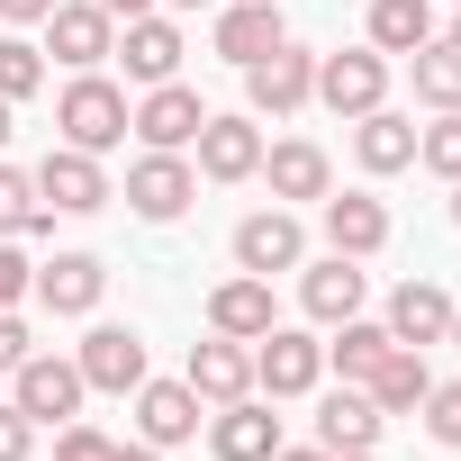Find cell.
Returning a JSON list of instances; mask_svg holds the SVG:
<instances>
[{
  "mask_svg": "<svg viewBox=\"0 0 461 461\" xmlns=\"http://www.w3.org/2000/svg\"><path fill=\"white\" fill-rule=\"evenodd\" d=\"M335 461H371V452H335Z\"/></svg>",
  "mask_w": 461,
  "mask_h": 461,
  "instance_id": "7dc6e473",
  "label": "cell"
},
{
  "mask_svg": "<svg viewBox=\"0 0 461 461\" xmlns=\"http://www.w3.org/2000/svg\"><path fill=\"white\" fill-rule=\"evenodd\" d=\"M208 452H217V461H272V452H281V416H272L263 398H226V407L208 416Z\"/></svg>",
  "mask_w": 461,
  "mask_h": 461,
  "instance_id": "5bb4252c",
  "label": "cell"
},
{
  "mask_svg": "<svg viewBox=\"0 0 461 461\" xmlns=\"http://www.w3.org/2000/svg\"><path fill=\"white\" fill-rule=\"evenodd\" d=\"M371 46H380V55L434 46V0H371Z\"/></svg>",
  "mask_w": 461,
  "mask_h": 461,
  "instance_id": "4316f807",
  "label": "cell"
},
{
  "mask_svg": "<svg viewBox=\"0 0 461 461\" xmlns=\"http://www.w3.org/2000/svg\"><path fill=\"white\" fill-rule=\"evenodd\" d=\"M389 344H398L389 326H371V317H344V326H335V344H326V362H335L344 380H362V371H371V362H380Z\"/></svg>",
  "mask_w": 461,
  "mask_h": 461,
  "instance_id": "f1b7e54d",
  "label": "cell"
},
{
  "mask_svg": "<svg viewBox=\"0 0 461 461\" xmlns=\"http://www.w3.org/2000/svg\"><path fill=\"white\" fill-rule=\"evenodd\" d=\"M73 362H82V380H91V389H109V398L145 389V335H136V326H91Z\"/></svg>",
  "mask_w": 461,
  "mask_h": 461,
  "instance_id": "7c38bea8",
  "label": "cell"
},
{
  "mask_svg": "<svg viewBox=\"0 0 461 461\" xmlns=\"http://www.w3.org/2000/svg\"><path fill=\"white\" fill-rule=\"evenodd\" d=\"M299 263H308V236H299L290 208H254V217L236 226V272L272 281V272H299Z\"/></svg>",
  "mask_w": 461,
  "mask_h": 461,
  "instance_id": "9c48e42d",
  "label": "cell"
},
{
  "mask_svg": "<svg viewBox=\"0 0 461 461\" xmlns=\"http://www.w3.org/2000/svg\"><path fill=\"white\" fill-rule=\"evenodd\" d=\"M46 10H55V0H0V19H10V28H37Z\"/></svg>",
  "mask_w": 461,
  "mask_h": 461,
  "instance_id": "74e56055",
  "label": "cell"
},
{
  "mask_svg": "<svg viewBox=\"0 0 461 461\" xmlns=\"http://www.w3.org/2000/svg\"><path fill=\"white\" fill-rule=\"evenodd\" d=\"M190 199H199V172H190L181 154H154V145H145V154L127 163V208H136L145 226H172Z\"/></svg>",
  "mask_w": 461,
  "mask_h": 461,
  "instance_id": "52a82bcc",
  "label": "cell"
},
{
  "mask_svg": "<svg viewBox=\"0 0 461 461\" xmlns=\"http://www.w3.org/2000/svg\"><path fill=\"white\" fill-rule=\"evenodd\" d=\"M154 154H181V145H199V127H208V109H199V91L190 82H154L145 100H136V118H127Z\"/></svg>",
  "mask_w": 461,
  "mask_h": 461,
  "instance_id": "30bf717a",
  "label": "cell"
},
{
  "mask_svg": "<svg viewBox=\"0 0 461 461\" xmlns=\"http://www.w3.org/2000/svg\"><path fill=\"white\" fill-rule=\"evenodd\" d=\"M452 10H461V0H452Z\"/></svg>",
  "mask_w": 461,
  "mask_h": 461,
  "instance_id": "c3c4849f",
  "label": "cell"
},
{
  "mask_svg": "<svg viewBox=\"0 0 461 461\" xmlns=\"http://www.w3.org/2000/svg\"><path fill=\"white\" fill-rule=\"evenodd\" d=\"M46 226V199H37V172L0 163V236H37Z\"/></svg>",
  "mask_w": 461,
  "mask_h": 461,
  "instance_id": "f546056e",
  "label": "cell"
},
{
  "mask_svg": "<svg viewBox=\"0 0 461 461\" xmlns=\"http://www.w3.org/2000/svg\"><path fill=\"white\" fill-rule=\"evenodd\" d=\"M362 290H371V272H362L353 254H326V263H308L299 308H308L317 326H344V317H362Z\"/></svg>",
  "mask_w": 461,
  "mask_h": 461,
  "instance_id": "ac0fdd59",
  "label": "cell"
},
{
  "mask_svg": "<svg viewBox=\"0 0 461 461\" xmlns=\"http://www.w3.org/2000/svg\"><path fill=\"white\" fill-rule=\"evenodd\" d=\"M28 281H37V263L19 254V236H0V308H19V299H28Z\"/></svg>",
  "mask_w": 461,
  "mask_h": 461,
  "instance_id": "836d02e7",
  "label": "cell"
},
{
  "mask_svg": "<svg viewBox=\"0 0 461 461\" xmlns=\"http://www.w3.org/2000/svg\"><path fill=\"white\" fill-rule=\"evenodd\" d=\"M181 380L199 389V407L254 398V344H236V335H208V344H190V371H181Z\"/></svg>",
  "mask_w": 461,
  "mask_h": 461,
  "instance_id": "4fadbf2b",
  "label": "cell"
},
{
  "mask_svg": "<svg viewBox=\"0 0 461 461\" xmlns=\"http://www.w3.org/2000/svg\"><path fill=\"white\" fill-rule=\"evenodd\" d=\"M100 290H109V263H100V254H55V263H37V281H28V299H37L46 317H91Z\"/></svg>",
  "mask_w": 461,
  "mask_h": 461,
  "instance_id": "8fae6325",
  "label": "cell"
},
{
  "mask_svg": "<svg viewBox=\"0 0 461 461\" xmlns=\"http://www.w3.org/2000/svg\"><path fill=\"white\" fill-rule=\"evenodd\" d=\"M407 73H416V100H425V109H461V55H452L443 37H434V46H416V55H407Z\"/></svg>",
  "mask_w": 461,
  "mask_h": 461,
  "instance_id": "83f0119b",
  "label": "cell"
},
{
  "mask_svg": "<svg viewBox=\"0 0 461 461\" xmlns=\"http://www.w3.org/2000/svg\"><path fill=\"white\" fill-rule=\"evenodd\" d=\"M37 199H46V217H91V208H109V172H100V154L55 145V154L37 163Z\"/></svg>",
  "mask_w": 461,
  "mask_h": 461,
  "instance_id": "8992f818",
  "label": "cell"
},
{
  "mask_svg": "<svg viewBox=\"0 0 461 461\" xmlns=\"http://www.w3.org/2000/svg\"><path fill=\"white\" fill-rule=\"evenodd\" d=\"M317 380H326V344H317V335H299V326L254 335V389H272V398H308Z\"/></svg>",
  "mask_w": 461,
  "mask_h": 461,
  "instance_id": "5b68a950",
  "label": "cell"
},
{
  "mask_svg": "<svg viewBox=\"0 0 461 461\" xmlns=\"http://www.w3.org/2000/svg\"><path fill=\"white\" fill-rule=\"evenodd\" d=\"M10 118H19V100H0V145H10Z\"/></svg>",
  "mask_w": 461,
  "mask_h": 461,
  "instance_id": "b9f144b4",
  "label": "cell"
},
{
  "mask_svg": "<svg viewBox=\"0 0 461 461\" xmlns=\"http://www.w3.org/2000/svg\"><path fill=\"white\" fill-rule=\"evenodd\" d=\"M46 37H55V64H73V73H100V64L118 55V19L100 10V0H55V10H46Z\"/></svg>",
  "mask_w": 461,
  "mask_h": 461,
  "instance_id": "ba28073f",
  "label": "cell"
},
{
  "mask_svg": "<svg viewBox=\"0 0 461 461\" xmlns=\"http://www.w3.org/2000/svg\"><path fill=\"white\" fill-rule=\"evenodd\" d=\"M109 452H118V443H109L100 425H64V434H55V461H109Z\"/></svg>",
  "mask_w": 461,
  "mask_h": 461,
  "instance_id": "e575fe53",
  "label": "cell"
},
{
  "mask_svg": "<svg viewBox=\"0 0 461 461\" xmlns=\"http://www.w3.org/2000/svg\"><path fill=\"white\" fill-rule=\"evenodd\" d=\"M199 172H208V181H254V172H263V127L208 109V127H199Z\"/></svg>",
  "mask_w": 461,
  "mask_h": 461,
  "instance_id": "d6986e66",
  "label": "cell"
},
{
  "mask_svg": "<svg viewBox=\"0 0 461 461\" xmlns=\"http://www.w3.org/2000/svg\"><path fill=\"white\" fill-rule=\"evenodd\" d=\"M416 163L461 181V109H434V127H416Z\"/></svg>",
  "mask_w": 461,
  "mask_h": 461,
  "instance_id": "4dcf8cb0",
  "label": "cell"
},
{
  "mask_svg": "<svg viewBox=\"0 0 461 461\" xmlns=\"http://www.w3.org/2000/svg\"><path fill=\"white\" fill-rule=\"evenodd\" d=\"M190 434H199V389H190V380H145V389H136V443L172 452V443H190Z\"/></svg>",
  "mask_w": 461,
  "mask_h": 461,
  "instance_id": "2e32d148",
  "label": "cell"
},
{
  "mask_svg": "<svg viewBox=\"0 0 461 461\" xmlns=\"http://www.w3.org/2000/svg\"><path fill=\"white\" fill-rule=\"evenodd\" d=\"M272 461H335V452H326V443H308V452H290V443H281Z\"/></svg>",
  "mask_w": 461,
  "mask_h": 461,
  "instance_id": "60d3db41",
  "label": "cell"
},
{
  "mask_svg": "<svg viewBox=\"0 0 461 461\" xmlns=\"http://www.w3.org/2000/svg\"><path fill=\"white\" fill-rule=\"evenodd\" d=\"M263 181H272V199H326L335 190V163H326V145L281 136V145H263Z\"/></svg>",
  "mask_w": 461,
  "mask_h": 461,
  "instance_id": "7402d4cb",
  "label": "cell"
},
{
  "mask_svg": "<svg viewBox=\"0 0 461 461\" xmlns=\"http://www.w3.org/2000/svg\"><path fill=\"white\" fill-rule=\"evenodd\" d=\"M46 91V55L28 37H0V100H37Z\"/></svg>",
  "mask_w": 461,
  "mask_h": 461,
  "instance_id": "1f68e13d",
  "label": "cell"
},
{
  "mask_svg": "<svg viewBox=\"0 0 461 461\" xmlns=\"http://www.w3.org/2000/svg\"><path fill=\"white\" fill-rule=\"evenodd\" d=\"M28 353H37V344H28V317H19V308H0V380H10Z\"/></svg>",
  "mask_w": 461,
  "mask_h": 461,
  "instance_id": "d590c367",
  "label": "cell"
},
{
  "mask_svg": "<svg viewBox=\"0 0 461 461\" xmlns=\"http://www.w3.org/2000/svg\"><path fill=\"white\" fill-rule=\"evenodd\" d=\"M118 55H127V82H145V91H154V82H181V55H190V46H181V28H172V19H154V10H145V19H127Z\"/></svg>",
  "mask_w": 461,
  "mask_h": 461,
  "instance_id": "44dd1931",
  "label": "cell"
},
{
  "mask_svg": "<svg viewBox=\"0 0 461 461\" xmlns=\"http://www.w3.org/2000/svg\"><path fill=\"white\" fill-rule=\"evenodd\" d=\"M425 434H434L443 452H461V380H452V389H425Z\"/></svg>",
  "mask_w": 461,
  "mask_h": 461,
  "instance_id": "d6a6232c",
  "label": "cell"
},
{
  "mask_svg": "<svg viewBox=\"0 0 461 461\" xmlns=\"http://www.w3.org/2000/svg\"><path fill=\"white\" fill-rule=\"evenodd\" d=\"M362 389H371V407H380V416H407V407H425L434 371H425V353H416V344H389V353L362 371Z\"/></svg>",
  "mask_w": 461,
  "mask_h": 461,
  "instance_id": "cb8c5ba5",
  "label": "cell"
},
{
  "mask_svg": "<svg viewBox=\"0 0 461 461\" xmlns=\"http://www.w3.org/2000/svg\"><path fill=\"white\" fill-rule=\"evenodd\" d=\"M28 452H37V425L19 407H0V461H28Z\"/></svg>",
  "mask_w": 461,
  "mask_h": 461,
  "instance_id": "8d00e7d4",
  "label": "cell"
},
{
  "mask_svg": "<svg viewBox=\"0 0 461 461\" xmlns=\"http://www.w3.org/2000/svg\"><path fill=\"white\" fill-rule=\"evenodd\" d=\"M452 226H461V181H452Z\"/></svg>",
  "mask_w": 461,
  "mask_h": 461,
  "instance_id": "bcb514c9",
  "label": "cell"
},
{
  "mask_svg": "<svg viewBox=\"0 0 461 461\" xmlns=\"http://www.w3.org/2000/svg\"><path fill=\"white\" fill-rule=\"evenodd\" d=\"M127 91L109 82V73H73L64 82V100H55V127H64V145H82V154H109V145H127Z\"/></svg>",
  "mask_w": 461,
  "mask_h": 461,
  "instance_id": "6da1fadb",
  "label": "cell"
},
{
  "mask_svg": "<svg viewBox=\"0 0 461 461\" xmlns=\"http://www.w3.org/2000/svg\"><path fill=\"white\" fill-rule=\"evenodd\" d=\"M100 10H109V19H145V10H154V0H100Z\"/></svg>",
  "mask_w": 461,
  "mask_h": 461,
  "instance_id": "f35d334b",
  "label": "cell"
},
{
  "mask_svg": "<svg viewBox=\"0 0 461 461\" xmlns=\"http://www.w3.org/2000/svg\"><path fill=\"white\" fill-rule=\"evenodd\" d=\"M380 425H389V416L371 407V389H362V380H344V389L317 407V443H326V452H371V443H380Z\"/></svg>",
  "mask_w": 461,
  "mask_h": 461,
  "instance_id": "d4e9b609",
  "label": "cell"
},
{
  "mask_svg": "<svg viewBox=\"0 0 461 461\" xmlns=\"http://www.w3.org/2000/svg\"><path fill=\"white\" fill-rule=\"evenodd\" d=\"M317 100L335 118H371L389 100V55L380 46H344V55H317Z\"/></svg>",
  "mask_w": 461,
  "mask_h": 461,
  "instance_id": "3957f363",
  "label": "cell"
},
{
  "mask_svg": "<svg viewBox=\"0 0 461 461\" xmlns=\"http://www.w3.org/2000/svg\"><path fill=\"white\" fill-rule=\"evenodd\" d=\"M172 10H217V0H172Z\"/></svg>",
  "mask_w": 461,
  "mask_h": 461,
  "instance_id": "f6af8a7d",
  "label": "cell"
},
{
  "mask_svg": "<svg viewBox=\"0 0 461 461\" xmlns=\"http://www.w3.org/2000/svg\"><path fill=\"white\" fill-rule=\"evenodd\" d=\"M109 461H163V452H154V443H118Z\"/></svg>",
  "mask_w": 461,
  "mask_h": 461,
  "instance_id": "ab89813d",
  "label": "cell"
},
{
  "mask_svg": "<svg viewBox=\"0 0 461 461\" xmlns=\"http://www.w3.org/2000/svg\"><path fill=\"white\" fill-rule=\"evenodd\" d=\"M353 154H362V172H380V181L407 172V163H416V118H398V109L380 100L371 118H353Z\"/></svg>",
  "mask_w": 461,
  "mask_h": 461,
  "instance_id": "484cf974",
  "label": "cell"
},
{
  "mask_svg": "<svg viewBox=\"0 0 461 461\" xmlns=\"http://www.w3.org/2000/svg\"><path fill=\"white\" fill-rule=\"evenodd\" d=\"M272 326H281V308H272V281L236 272V281H217V290H208V335H236V344H254V335H272Z\"/></svg>",
  "mask_w": 461,
  "mask_h": 461,
  "instance_id": "e0dca14e",
  "label": "cell"
},
{
  "mask_svg": "<svg viewBox=\"0 0 461 461\" xmlns=\"http://www.w3.org/2000/svg\"><path fill=\"white\" fill-rule=\"evenodd\" d=\"M443 344H452V353H461V308H452V335H443Z\"/></svg>",
  "mask_w": 461,
  "mask_h": 461,
  "instance_id": "ee69618b",
  "label": "cell"
},
{
  "mask_svg": "<svg viewBox=\"0 0 461 461\" xmlns=\"http://www.w3.org/2000/svg\"><path fill=\"white\" fill-rule=\"evenodd\" d=\"M443 46H452V55H461V10H452V37H443Z\"/></svg>",
  "mask_w": 461,
  "mask_h": 461,
  "instance_id": "7bdbcfd3",
  "label": "cell"
},
{
  "mask_svg": "<svg viewBox=\"0 0 461 461\" xmlns=\"http://www.w3.org/2000/svg\"><path fill=\"white\" fill-rule=\"evenodd\" d=\"M82 398H91V380H82V362H64V353H28V362L10 371V407H19L28 425H73Z\"/></svg>",
  "mask_w": 461,
  "mask_h": 461,
  "instance_id": "7a4b0ae2",
  "label": "cell"
},
{
  "mask_svg": "<svg viewBox=\"0 0 461 461\" xmlns=\"http://www.w3.org/2000/svg\"><path fill=\"white\" fill-rule=\"evenodd\" d=\"M317 208H326V245H335V254H353V263H371V254L389 245V208H380L371 190H344V199L326 190Z\"/></svg>",
  "mask_w": 461,
  "mask_h": 461,
  "instance_id": "ffe728a7",
  "label": "cell"
},
{
  "mask_svg": "<svg viewBox=\"0 0 461 461\" xmlns=\"http://www.w3.org/2000/svg\"><path fill=\"white\" fill-rule=\"evenodd\" d=\"M272 46H290V28H281V10H272V0H217V55L226 64H263Z\"/></svg>",
  "mask_w": 461,
  "mask_h": 461,
  "instance_id": "9a60e30c",
  "label": "cell"
},
{
  "mask_svg": "<svg viewBox=\"0 0 461 461\" xmlns=\"http://www.w3.org/2000/svg\"><path fill=\"white\" fill-rule=\"evenodd\" d=\"M245 100H254V118H299L317 100V55L308 46H272L263 64H245Z\"/></svg>",
  "mask_w": 461,
  "mask_h": 461,
  "instance_id": "277c9868",
  "label": "cell"
},
{
  "mask_svg": "<svg viewBox=\"0 0 461 461\" xmlns=\"http://www.w3.org/2000/svg\"><path fill=\"white\" fill-rule=\"evenodd\" d=\"M380 326H389L398 344H416V353H425V344H443V335H452V290H443V281H398V299H389V317H380Z\"/></svg>",
  "mask_w": 461,
  "mask_h": 461,
  "instance_id": "603a6c76",
  "label": "cell"
}]
</instances>
